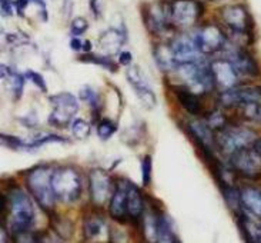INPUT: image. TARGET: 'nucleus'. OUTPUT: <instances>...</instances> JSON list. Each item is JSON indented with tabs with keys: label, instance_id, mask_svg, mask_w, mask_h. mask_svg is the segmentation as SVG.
I'll return each mask as SVG.
<instances>
[{
	"label": "nucleus",
	"instance_id": "obj_32",
	"mask_svg": "<svg viewBox=\"0 0 261 243\" xmlns=\"http://www.w3.org/2000/svg\"><path fill=\"white\" fill-rule=\"evenodd\" d=\"M117 132V125L110 119H101L97 125V136L101 140H107Z\"/></svg>",
	"mask_w": 261,
	"mask_h": 243
},
{
	"label": "nucleus",
	"instance_id": "obj_7",
	"mask_svg": "<svg viewBox=\"0 0 261 243\" xmlns=\"http://www.w3.org/2000/svg\"><path fill=\"white\" fill-rule=\"evenodd\" d=\"M228 164L236 175L257 180L261 179V153L254 146H246L228 155Z\"/></svg>",
	"mask_w": 261,
	"mask_h": 243
},
{
	"label": "nucleus",
	"instance_id": "obj_42",
	"mask_svg": "<svg viewBox=\"0 0 261 243\" xmlns=\"http://www.w3.org/2000/svg\"><path fill=\"white\" fill-rule=\"evenodd\" d=\"M210 2H220V0H210Z\"/></svg>",
	"mask_w": 261,
	"mask_h": 243
},
{
	"label": "nucleus",
	"instance_id": "obj_21",
	"mask_svg": "<svg viewBox=\"0 0 261 243\" xmlns=\"http://www.w3.org/2000/svg\"><path fill=\"white\" fill-rule=\"evenodd\" d=\"M241 205L247 214L261 217V190L257 187L246 186L240 189Z\"/></svg>",
	"mask_w": 261,
	"mask_h": 243
},
{
	"label": "nucleus",
	"instance_id": "obj_12",
	"mask_svg": "<svg viewBox=\"0 0 261 243\" xmlns=\"http://www.w3.org/2000/svg\"><path fill=\"white\" fill-rule=\"evenodd\" d=\"M171 20L178 28L194 26L204 12L203 5L197 0H174L170 5Z\"/></svg>",
	"mask_w": 261,
	"mask_h": 243
},
{
	"label": "nucleus",
	"instance_id": "obj_23",
	"mask_svg": "<svg viewBox=\"0 0 261 243\" xmlns=\"http://www.w3.org/2000/svg\"><path fill=\"white\" fill-rule=\"evenodd\" d=\"M153 56H154L155 64L162 71H171L177 69V62L171 52L170 43H160L154 46Z\"/></svg>",
	"mask_w": 261,
	"mask_h": 243
},
{
	"label": "nucleus",
	"instance_id": "obj_35",
	"mask_svg": "<svg viewBox=\"0 0 261 243\" xmlns=\"http://www.w3.org/2000/svg\"><path fill=\"white\" fill-rule=\"evenodd\" d=\"M24 78L28 79V80H30L33 85L39 89V90H42V92H47V86H46V80H44V78H43L40 73H37V71L35 70H26V73H24Z\"/></svg>",
	"mask_w": 261,
	"mask_h": 243
},
{
	"label": "nucleus",
	"instance_id": "obj_41",
	"mask_svg": "<svg viewBox=\"0 0 261 243\" xmlns=\"http://www.w3.org/2000/svg\"><path fill=\"white\" fill-rule=\"evenodd\" d=\"M83 52L85 53H90L92 52V43L89 42V40H85V43H83Z\"/></svg>",
	"mask_w": 261,
	"mask_h": 243
},
{
	"label": "nucleus",
	"instance_id": "obj_24",
	"mask_svg": "<svg viewBox=\"0 0 261 243\" xmlns=\"http://www.w3.org/2000/svg\"><path fill=\"white\" fill-rule=\"evenodd\" d=\"M2 78L6 79L10 86V92L14 100H19L23 94L24 89V75H20L17 71L12 70L10 67H7L5 64H2Z\"/></svg>",
	"mask_w": 261,
	"mask_h": 243
},
{
	"label": "nucleus",
	"instance_id": "obj_13",
	"mask_svg": "<svg viewBox=\"0 0 261 243\" xmlns=\"http://www.w3.org/2000/svg\"><path fill=\"white\" fill-rule=\"evenodd\" d=\"M143 20H144L146 28L154 35L166 33L170 26L174 25L171 20L170 6H164L162 3H153V5L144 6Z\"/></svg>",
	"mask_w": 261,
	"mask_h": 243
},
{
	"label": "nucleus",
	"instance_id": "obj_2",
	"mask_svg": "<svg viewBox=\"0 0 261 243\" xmlns=\"http://www.w3.org/2000/svg\"><path fill=\"white\" fill-rule=\"evenodd\" d=\"M53 171L50 166H36L26 173V186L32 198L37 202L44 212H51L56 196L51 187V175Z\"/></svg>",
	"mask_w": 261,
	"mask_h": 243
},
{
	"label": "nucleus",
	"instance_id": "obj_4",
	"mask_svg": "<svg viewBox=\"0 0 261 243\" xmlns=\"http://www.w3.org/2000/svg\"><path fill=\"white\" fill-rule=\"evenodd\" d=\"M51 187L57 200L63 203H74L82 196V178L73 166H60L53 171Z\"/></svg>",
	"mask_w": 261,
	"mask_h": 243
},
{
	"label": "nucleus",
	"instance_id": "obj_31",
	"mask_svg": "<svg viewBox=\"0 0 261 243\" xmlns=\"http://www.w3.org/2000/svg\"><path fill=\"white\" fill-rule=\"evenodd\" d=\"M80 99L86 102L93 110H99L100 109V96L90 86H85L80 89Z\"/></svg>",
	"mask_w": 261,
	"mask_h": 243
},
{
	"label": "nucleus",
	"instance_id": "obj_25",
	"mask_svg": "<svg viewBox=\"0 0 261 243\" xmlns=\"http://www.w3.org/2000/svg\"><path fill=\"white\" fill-rule=\"evenodd\" d=\"M77 60L82 62V63L97 64V66H101L103 69L112 71V73H116L117 69H119V66L114 63V62H112L107 56H97V55H93L92 52L90 53H85L83 56H79Z\"/></svg>",
	"mask_w": 261,
	"mask_h": 243
},
{
	"label": "nucleus",
	"instance_id": "obj_34",
	"mask_svg": "<svg viewBox=\"0 0 261 243\" xmlns=\"http://www.w3.org/2000/svg\"><path fill=\"white\" fill-rule=\"evenodd\" d=\"M2 143H3V146H6L9 149L28 150L29 152V142H24L19 137H14V136L2 135Z\"/></svg>",
	"mask_w": 261,
	"mask_h": 243
},
{
	"label": "nucleus",
	"instance_id": "obj_33",
	"mask_svg": "<svg viewBox=\"0 0 261 243\" xmlns=\"http://www.w3.org/2000/svg\"><path fill=\"white\" fill-rule=\"evenodd\" d=\"M140 171L143 186L148 187L150 183H151V173H153V160H151V157L148 156V155H146V156L141 159Z\"/></svg>",
	"mask_w": 261,
	"mask_h": 243
},
{
	"label": "nucleus",
	"instance_id": "obj_11",
	"mask_svg": "<svg viewBox=\"0 0 261 243\" xmlns=\"http://www.w3.org/2000/svg\"><path fill=\"white\" fill-rule=\"evenodd\" d=\"M197 49L203 55H212L221 52L227 46V35L224 30L216 25H205L193 36Z\"/></svg>",
	"mask_w": 261,
	"mask_h": 243
},
{
	"label": "nucleus",
	"instance_id": "obj_20",
	"mask_svg": "<svg viewBox=\"0 0 261 243\" xmlns=\"http://www.w3.org/2000/svg\"><path fill=\"white\" fill-rule=\"evenodd\" d=\"M127 207L130 221L133 223H140L144 214V199L140 189L127 180Z\"/></svg>",
	"mask_w": 261,
	"mask_h": 243
},
{
	"label": "nucleus",
	"instance_id": "obj_27",
	"mask_svg": "<svg viewBox=\"0 0 261 243\" xmlns=\"http://www.w3.org/2000/svg\"><path fill=\"white\" fill-rule=\"evenodd\" d=\"M126 78H127L128 83L134 89V92H137L140 89H144V87H150L147 79L143 75L140 67H137V66H130L128 67L127 73H126Z\"/></svg>",
	"mask_w": 261,
	"mask_h": 243
},
{
	"label": "nucleus",
	"instance_id": "obj_18",
	"mask_svg": "<svg viewBox=\"0 0 261 243\" xmlns=\"http://www.w3.org/2000/svg\"><path fill=\"white\" fill-rule=\"evenodd\" d=\"M126 32L123 29L110 28L105 30L99 37V46L106 55H117L120 52L121 46L126 43Z\"/></svg>",
	"mask_w": 261,
	"mask_h": 243
},
{
	"label": "nucleus",
	"instance_id": "obj_19",
	"mask_svg": "<svg viewBox=\"0 0 261 243\" xmlns=\"http://www.w3.org/2000/svg\"><path fill=\"white\" fill-rule=\"evenodd\" d=\"M173 92L176 94V99L178 100L180 106L183 107L187 113L193 114V116H198L203 112V105L200 100V94L191 92L184 86H176L173 87Z\"/></svg>",
	"mask_w": 261,
	"mask_h": 243
},
{
	"label": "nucleus",
	"instance_id": "obj_17",
	"mask_svg": "<svg viewBox=\"0 0 261 243\" xmlns=\"http://www.w3.org/2000/svg\"><path fill=\"white\" fill-rule=\"evenodd\" d=\"M210 64L213 78L216 82V86H220L221 89H231L234 86L239 85V73L234 69V66L227 59L214 60Z\"/></svg>",
	"mask_w": 261,
	"mask_h": 243
},
{
	"label": "nucleus",
	"instance_id": "obj_1",
	"mask_svg": "<svg viewBox=\"0 0 261 243\" xmlns=\"http://www.w3.org/2000/svg\"><path fill=\"white\" fill-rule=\"evenodd\" d=\"M6 212V222L10 235L17 236L30 232L36 221L35 207L26 193L19 187H13L6 195V206L2 209Z\"/></svg>",
	"mask_w": 261,
	"mask_h": 243
},
{
	"label": "nucleus",
	"instance_id": "obj_6",
	"mask_svg": "<svg viewBox=\"0 0 261 243\" xmlns=\"http://www.w3.org/2000/svg\"><path fill=\"white\" fill-rule=\"evenodd\" d=\"M258 137L253 130L228 123L226 128L216 132V146L227 156L246 146H251Z\"/></svg>",
	"mask_w": 261,
	"mask_h": 243
},
{
	"label": "nucleus",
	"instance_id": "obj_28",
	"mask_svg": "<svg viewBox=\"0 0 261 243\" xmlns=\"http://www.w3.org/2000/svg\"><path fill=\"white\" fill-rule=\"evenodd\" d=\"M70 129L71 135L74 136V139H77V140H85L92 133L90 123L86 121L85 119H74L70 123Z\"/></svg>",
	"mask_w": 261,
	"mask_h": 243
},
{
	"label": "nucleus",
	"instance_id": "obj_5",
	"mask_svg": "<svg viewBox=\"0 0 261 243\" xmlns=\"http://www.w3.org/2000/svg\"><path fill=\"white\" fill-rule=\"evenodd\" d=\"M221 21L230 29L236 36H241L254 40V20L246 5L236 3L224 6L220 12Z\"/></svg>",
	"mask_w": 261,
	"mask_h": 243
},
{
	"label": "nucleus",
	"instance_id": "obj_38",
	"mask_svg": "<svg viewBox=\"0 0 261 243\" xmlns=\"http://www.w3.org/2000/svg\"><path fill=\"white\" fill-rule=\"evenodd\" d=\"M2 14L3 16H12L14 10V3L12 0H0Z\"/></svg>",
	"mask_w": 261,
	"mask_h": 243
},
{
	"label": "nucleus",
	"instance_id": "obj_39",
	"mask_svg": "<svg viewBox=\"0 0 261 243\" xmlns=\"http://www.w3.org/2000/svg\"><path fill=\"white\" fill-rule=\"evenodd\" d=\"M83 40H80L77 36H71L70 42H69V46H70L71 50L74 52H83Z\"/></svg>",
	"mask_w": 261,
	"mask_h": 243
},
{
	"label": "nucleus",
	"instance_id": "obj_36",
	"mask_svg": "<svg viewBox=\"0 0 261 243\" xmlns=\"http://www.w3.org/2000/svg\"><path fill=\"white\" fill-rule=\"evenodd\" d=\"M89 29V21L85 17H76L70 23V33L71 36H80L85 33Z\"/></svg>",
	"mask_w": 261,
	"mask_h": 243
},
{
	"label": "nucleus",
	"instance_id": "obj_30",
	"mask_svg": "<svg viewBox=\"0 0 261 243\" xmlns=\"http://www.w3.org/2000/svg\"><path fill=\"white\" fill-rule=\"evenodd\" d=\"M205 123L213 129V132H219L221 129H224L228 125V120H227L226 114L221 113L220 110H213L212 113L207 114L205 117Z\"/></svg>",
	"mask_w": 261,
	"mask_h": 243
},
{
	"label": "nucleus",
	"instance_id": "obj_10",
	"mask_svg": "<svg viewBox=\"0 0 261 243\" xmlns=\"http://www.w3.org/2000/svg\"><path fill=\"white\" fill-rule=\"evenodd\" d=\"M113 180L105 169H93L89 173V195L93 206L101 207L110 200L114 192Z\"/></svg>",
	"mask_w": 261,
	"mask_h": 243
},
{
	"label": "nucleus",
	"instance_id": "obj_40",
	"mask_svg": "<svg viewBox=\"0 0 261 243\" xmlns=\"http://www.w3.org/2000/svg\"><path fill=\"white\" fill-rule=\"evenodd\" d=\"M132 60H133V55L130 52H126V50L120 52V55H119V62H120V64H123V66H130Z\"/></svg>",
	"mask_w": 261,
	"mask_h": 243
},
{
	"label": "nucleus",
	"instance_id": "obj_16",
	"mask_svg": "<svg viewBox=\"0 0 261 243\" xmlns=\"http://www.w3.org/2000/svg\"><path fill=\"white\" fill-rule=\"evenodd\" d=\"M170 47H171V52L174 55V59H176L177 66L183 63H190V62H198L201 60V52L197 49L196 43H194V39L193 36L189 37V36L181 35L174 37L171 42H170Z\"/></svg>",
	"mask_w": 261,
	"mask_h": 243
},
{
	"label": "nucleus",
	"instance_id": "obj_3",
	"mask_svg": "<svg viewBox=\"0 0 261 243\" xmlns=\"http://www.w3.org/2000/svg\"><path fill=\"white\" fill-rule=\"evenodd\" d=\"M176 71L178 78L181 79L184 87H187L189 90L197 93L200 96L212 92L216 87L210 64H205L203 60L178 64Z\"/></svg>",
	"mask_w": 261,
	"mask_h": 243
},
{
	"label": "nucleus",
	"instance_id": "obj_14",
	"mask_svg": "<svg viewBox=\"0 0 261 243\" xmlns=\"http://www.w3.org/2000/svg\"><path fill=\"white\" fill-rule=\"evenodd\" d=\"M221 52H224V59H227L233 64L239 75L247 76V78L258 76L260 67L257 64V60L248 53L247 50L240 49V47H231V49L224 47Z\"/></svg>",
	"mask_w": 261,
	"mask_h": 243
},
{
	"label": "nucleus",
	"instance_id": "obj_26",
	"mask_svg": "<svg viewBox=\"0 0 261 243\" xmlns=\"http://www.w3.org/2000/svg\"><path fill=\"white\" fill-rule=\"evenodd\" d=\"M103 228H105L103 219H100L96 214H92V216L86 217L85 222H83V235H85L86 239H93V237H96L101 233Z\"/></svg>",
	"mask_w": 261,
	"mask_h": 243
},
{
	"label": "nucleus",
	"instance_id": "obj_22",
	"mask_svg": "<svg viewBox=\"0 0 261 243\" xmlns=\"http://www.w3.org/2000/svg\"><path fill=\"white\" fill-rule=\"evenodd\" d=\"M153 209L155 210V242H178V237L167 216L154 206Z\"/></svg>",
	"mask_w": 261,
	"mask_h": 243
},
{
	"label": "nucleus",
	"instance_id": "obj_29",
	"mask_svg": "<svg viewBox=\"0 0 261 243\" xmlns=\"http://www.w3.org/2000/svg\"><path fill=\"white\" fill-rule=\"evenodd\" d=\"M244 119L261 125V103H250L239 107Z\"/></svg>",
	"mask_w": 261,
	"mask_h": 243
},
{
	"label": "nucleus",
	"instance_id": "obj_9",
	"mask_svg": "<svg viewBox=\"0 0 261 243\" xmlns=\"http://www.w3.org/2000/svg\"><path fill=\"white\" fill-rule=\"evenodd\" d=\"M219 102L223 107L236 109L250 103H261V85L234 86L220 93Z\"/></svg>",
	"mask_w": 261,
	"mask_h": 243
},
{
	"label": "nucleus",
	"instance_id": "obj_37",
	"mask_svg": "<svg viewBox=\"0 0 261 243\" xmlns=\"http://www.w3.org/2000/svg\"><path fill=\"white\" fill-rule=\"evenodd\" d=\"M90 12L96 19H100V16L103 13V0H90Z\"/></svg>",
	"mask_w": 261,
	"mask_h": 243
},
{
	"label": "nucleus",
	"instance_id": "obj_8",
	"mask_svg": "<svg viewBox=\"0 0 261 243\" xmlns=\"http://www.w3.org/2000/svg\"><path fill=\"white\" fill-rule=\"evenodd\" d=\"M53 105V112L49 116V123L55 128H64L70 125L73 117L79 112V100L71 93L63 92L49 96Z\"/></svg>",
	"mask_w": 261,
	"mask_h": 243
},
{
	"label": "nucleus",
	"instance_id": "obj_15",
	"mask_svg": "<svg viewBox=\"0 0 261 243\" xmlns=\"http://www.w3.org/2000/svg\"><path fill=\"white\" fill-rule=\"evenodd\" d=\"M109 216L117 223L130 222L127 207V180H120L109 200Z\"/></svg>",
	"mask_w": 261,
	"mask_h": 243
}]
</instances>
